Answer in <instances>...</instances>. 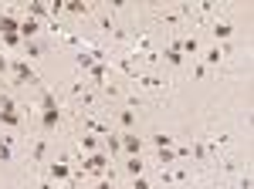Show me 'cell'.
<instances>
[{
  "mask_svg": "<svg viewBox=\"0 0 254 189\" xmlns=\"http://www.w3.org/2000/svg\"><path fill=\"white\" fill-rule=\"evenodd\" d=\"M237 189H251V172H248V169L237 176Z\"/></svg>",
  "mask_w": 254,
  "mask_h": 189,
  "instance_id": "obj_26",
  "label": "cell"
},
{
  "mask_svg": "<svg viewBox=\"0 0 254 189\" xmlns=\"http://www.w3.org/2000/svg\"><path fill=\"white\" fill-rule=\"evenodd\" d=\"M58 122H61V108H55V112H44V115H41V125H44V129H55Z\"/></svg>",
  "mask_w": 254,
  "mask_h": 189,
  "instance_id": "obj_13",
  "label": "cell"
},
{
  "mask_svg": "<svg viewBox=\"0 0 254 189\" xmlns=\"http://www.w3.org/2000/svg\"><path fill=\"white\" fill-rule=\"evenodd\" d=\"M14 159V135H0V162Z\"/></svg>",
  "mask_w": 254,
  "mask_h": 189,
  "instance_id": "obj_6",
  "label": "cell"
},
{
  "mask_svg": "<svg viewBox=\"0 0 254 189\" xmlns=\"http://www.w3.org/2000/svg\"><path fill=\"white\" fill-rule=\"evenodd\" d=\"M149 142H153V145H156V149H173V135H153V139H149Z\"/></svg>",
  "mask_w": 254,
  "mask_h": 189,
  "instance_id": "obj_20",
  "label": "cell"
},
{
  "mask_svg": "<svg viewBox=\"0 0 254 189\" xmlns=\"http://www.w3.org/2000/svg\"><path fill=\"white\" fill-rule=\"evenodd\" d=\"M210 14H214V3L203 0V3H200V17H210Z\"/></svg>",
  "mask_w": 254,
  "mask_h": 189,
  "instance_id": "obj_28",
  "label": "cell"
},
{
  "mask_svg": "<svg viewBox=\"0 0 254 189\" xmlns=\"http://www.w3.org/2000/svg\"><path fill=\"white\" fill-rule=\"evenodd\" d=\"M7 71H10V61H7V57L0 54V75H7Z\"/></svg>",
  "mask_w": 254,
  "mask_h": 189,
  "instance_id": "obj_31",
  "label": "cell"
},
{
  "mask_svg": "<svg viewBox=\"0 0 254 189\" xmlns=\"http://www.w3.org/2000/svg\"><path fill=\"white\" fill-rule=\"evenodd\" d=\"M27 14H31V20H41L44 14H48V3H41V0H34V3H27Z\"/></svg>",
  "mask_w": 254,
  "mask_h": 189,
  "instance_id": "obj_12",
  "label": "cell"
},
{
  "mask_svg": "<svg viewBox=\"0 0 254 189\" xmlns=\"http://www.w3.org/2000/svg\"><path fill=\"white\" fill-rule=\"evenodd\" d=\"M44 152H48V139H38V142H34V152H31V162H34V166L44 159Z\"/></svg>",
  "mask_w": 254,
  "mask_h": 189,
  "instance_id": "obj_16",
  "label": "cell"
},
{
  "mask_svg": "<svg viewBox=\"0 0 254 189\" xmlns=\"http://www.w3.org/2000/svg\"><path fill=\"white\" fill-rule=\"evenodd\" d=\"M139 81H142L146 88H163V81H159V78H153V75H139Z\"/></svg>",
  "mask_w": 254,
  "mask_h": 189,
  "instance_id": "obj_25",
  "label": "cell"
},
{
  "mask_svg": "<svg viewBox=\"0 0 254 189\" xmlns=\"http://www.w3.org/2000/svg\"><path fill=\"white\" fill-rule=\"evenodd\" d=\"M105 139H109V155H116V152H122V135L109 132V135H105Z\"/></svg>",
  "mask_w": 254,
  "mask_h": 189,
  "instance_id": "obj_23",
  "label": "cell"
},
{
  "mask_svg": "<svg viewBox=\"0 0 254 189\" xmlns=\"http://www.w3.org/2000/svg\"><path fill=\"white\" fill-rule=\"evenodd\" d=\"M0 122L10 125V129H17L20 122H24V115H20V112H0Z\"/></svg>",
  "mask_w": 254,
  "mask_h": 189,
  "instance_id": "obj_15",
  "label": "cell"
},
{
  "mask_svg": "<svg viewBox=\"0 0 254 189\" xmlns=\"http://www.w3.org/2000/svg\"><path fill=\"white\" fill-rule=\"evenodd\" d=\"M75 64H78L81 71H88V68L95 64V57H92V51H78V57H75Z\"/></svg>",
  "mask_w": 254,
  "mask_h": 189,
  "instance_id": "obj_19",
  "label": "cell"
},
{
  "mask_svg": "<svg viewBox=\"0 0 254 189\" xmlns=\"http://www.w3.org/2000/svg\"><path fill=\"white\" fill-rule=\"evenodd\" d=\"M64 10H68V14H92V7L81 3V0H64Z\"/></svg>",
  "mask_w": 254,
  "mask_h": 189,
  "instance_id": "obj_10",
  "label": "cell"
},
{
  "mask_svg": "<svg viewBox=\"0 0 254 189\" xmlns=\"http://www.w3.org/2000/svg\"><path fill=\"white\" fill-rule=\"evenodd\" d=\"M187 176H190V172H187V169H173V179H176V183H183Z\"/></svg>",
  "mask_w": 254,
  "mask_h": 189,
  "instance_id": "obj_30",
  "label": "cell"
},
{
  "mask_svg": "<svg viewBox=\"0 0 254 189\" xmlns=\"http://www.w3.org/2000/svg\"><path fill=\"white\" fill-rule=\"evenodd\" d=\"M190 149H193V159H196V162H207V145H203V139H196Z\"/></svg>",
  "mask_w": 254,
  "mask_h": 189,
  "instance_id": "obj_21",
  "label": "cell"
},
{
  "mask_svg": "<svg viewBox=\"0 0 254 189\" xmlns=\"http://www.w3.org/2000/svg\"><path fill=\"white\" fill-rule=\"evenodd\" d=\"M17 34H20V41H34V38L41 34V24H38V20H31V17H27L24 24H20V31H17Z\"/></svg>",
  "mask_w": 254,
  "mask_h": 189,
  "instance_id": "obj_5",
  "label": "cell"
},
{
  "mask_svg": "<svg viewBox=\"0 0 254 189\" xmlns=\"http://www.w3.org/2000/svg\"><path fill=\"white\" fill-rule=\"evenodd\" d=\"M176 162V149H159V169L163 166H173Z\"/></svg>",
  "mask_w": 254,
  "mask_h": 189,
  "instance_id": "obj_22",
  "label": "cell"
},
{
  "mask_svg": "<svg viewBox=\"0 0 254 189\" xmlns=\"http://www.w3.org/2000/svg\"><path fill=\"white\" fill-rule=\"evenodd\" d=\"M95 189H116V183H112V179H109V183H98Z\"/></svg>",
  "mask_w": 254,
  "mask_h": 189,
  "instance_id": "obj_32",
  "label": "cell"
},
{
  "mask_svg": "<svg viewBox=\"0 0 254 189\" xmlns=\"http://www.w3.org/2000/svg\"><path fill=\"white\" fill-rule=\"evenodd\" d=\"M10 71H14V85H24V88H27V85H31V88H44L41 78L31 71V64H27L24 57H14V61H10Z\"/></svg>",
  "mask_w": 254,
  "mask_h": 189,
  "instance_id": "obj_1",
  "label": "cell"
},
{
  "mask_svg": "<svg viewBox=\"0 0 254 189\" xmlns=\"http://www.w3.org/2000/svg\"><path fill=\"white\" fill-rule=\"evenodd\" d=\"M48 179L51 183H68V179H75V169L68 162H51L48 166Z\"/></svg>",
  "mask_w": 254,
  "mask_h": 189,
  "instance_id": "obj_3",
  "label": "cell"
},
{
  "mask_svg": "<svg viewBox=\"0 0 254 189\" xmlns=\"http://www.w3.org/2000/svg\"><path fill=\"white\" fill-rule=\"evenodd\" d=\"M3 38V44H10V47H17L20 44V34H0Z\"/></svg>",
  "mask_w": 254,
  "mask_h": 189,
  "instance_id": "obj_27",
  "label": "cell"
},
{
  "mask_svg": "<svg viewBox=\"0 0 254 189\" xmlns=\"http://www.w3.org/2000/svg\"><path fill=\"white\" fill-rule=\"evenodd\" d=\"M78 145H81V149H85V152H98V135L85 132V135H81V139H78Z\"/></svg>",
  "mask_w": 254,
  "mask_h": 189,
  "instance_id": "obj_11",
  "label": "cell"
},
{
  "mask_svg": "<svg viewBox=\"0 0 254 189\" xmlns=\"http://www.w3.org/2000/svg\"><path fill=\"white\" fill-rule=\"evenodd\" d=\"M122 169H126V176H132V179H136V176H142V169H146V162H142L139 155H129V162H126Z\"/></svg>",
  "mask_w": 254,
  "mask_h": 189,
  "instance_id": "obj_7",
  "label": "cell"
},
{
  "mask_svg": "<svg viewBox=\"0 0 254 189\" xmlns=\"http://www.w3.org/2000/svg\"><path fill=\"white\" fill-rule=\"evenodd\" d=\"M119 125H122V129H132V125H136V112H132V108H122V112H119Z\"/></svg>",
  "mask_w": 254,
  "mask_h": 189,
  "instance_id": "obj_17",
  "label": "cell"
},
{
  "mask_svg": "<svg viewBox=\"0 0 254 189\" xmlns=\"http://www.w3.org/2000/svg\"><path fill=\"white\" fill-rule=\"evenodd\" d=\"M24 51H27V57H41L44 54V44L41 41H24Z\"/></svg>",
  "mask_w": 254,
  "mask_h": 189,
  "instance_id": "obj_18",
  "label": "cell"
},
{
  "mask_svg": "<svg viewBox=\"0 0 254 189\" xmlns=\"http://www.w3.org/2000/svg\"><path fill=\"white\" fill-rule=\"evenodd\" d=\"M85 129H88L92 135H109V132H112L109 125H102V122H95V118H85Z\"/></svg>",
  "mask_w": 254,
  "mask_h": 189,
  "instance_id": "obj_14",
  "label": "cell"
},
{
  "mask_svg": "<svg viewBox=\"0 0 254 189\" xmlns=\"http://www.w3.org/2000/svg\"><path fill=\"white\" fill-rule=\"evenodd\" d=\"M203 61H207V64H220V61H224V51H220V47H210V51H207V54H203Z\"/></svg>",
  "mask_w": 254,
  "mask_h": 189,
  "instance_id": "obj_24",
  "label": "cell"
},
{
  "mask_svg": "<svg viewBox=\"0 0 254 189\" xmlns=\"http://www.w3.org/2000/svg\"><path fill=\"white\" fill-rule=\"evenodd\" d=\"M142 145H146V139H139V135H132V132L122 135V149L129 152V155H139V152H142Z\"/></svg>",
  "mask_w": 254,
  "mask_h": 189,
  "instance_id": "obj_4",
  "label": "cell"
},
{
  "mask_svg": "<svg viewBox=\"0 0 254 189\" xmlns=\"http://www.w3.org/2000/svg\"><path fill=\"white\" fill-rule=\"evenodd\" d=\"M105 166H109V155H105V152H92L88 159H81V166H78L75 176H81V172H95V176H102Z\"/></svg>",
  "mask_w": 254,
  "mask_h": 189,
  "instance_id": "obj_2",
  "label": "cell"
},
{
  "mask_svg": "<svg viewBox=\"0 0 254 189\" xmlns=\"http://www.w3.org/2000/svg\"><path fill=\"white\" fill-rule=\"evenodd\" d=\"M132 189H149V183H146L142 176H136V179H132Z\"/></svg>",
  "mask_w": 254,
  "mask_h": 189,
  "instance_id": "obj_29",
  "label": "cell"
},
{
  "mask_svg": "<svg viewBox=\"0 0 254 189\" xmlns=\"http://www.w3.org/2000/svg\"><path fill=\"white\" fill-rule=\"evenodd\" d=\"M159 61H166V64H170V68H180V64H183V61H187V57H183V51H176V47H166V51H163V57H159Z\"/></svg>",
  "mask_w": 254,
  "mask_h": 189,
  "instance_id": "obj_8",
  "label": "cell"
},
{
  "mask_svg": "<svg viewBox=\"0 0 254 189\" xmlns=\"http://www.w3.org/2000/svg\"><path fill=\"white\" fill-rule=\"evenodd\" d=\"M210 31H214V38H217V41H227L234 27H231V20H214V27H210Z\"/></svg>",
  "mask_w": 254,
  "mask_h": 189,
  "instance_id": "obj_9",
  "label": "cell"
}]
</instances>
